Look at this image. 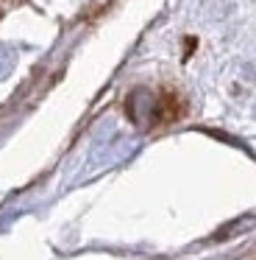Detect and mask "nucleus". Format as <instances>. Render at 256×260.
<instances>
[{
    "mask_svg": "<svg viewBox=\"0 0 256 260\" xmlns=\"http://www.w3.org/2000/svg\"><path fill=\"white\" fill-rule=\"evenodd\" d=\"M156 115H159V101L150 90H134L128 95V118L137 126H142V129L153 126Z\"/></svg>",
    "mask_w": 256,
    "mask_h": 260,
    "instance_id": "nucleus-1",
    "label": "nucleus"
},
{
    "mask_svg": "<svg viewBox=\"0 0 256 260\" xmlns=\"http://www.w3.org/2000/svg\"><path fill=\"white\" fill-rule=\"evenodd\" d=\"M14 68H17V51L11 45H0V81L9 79Z\"/></svg>",
    "mask_w": 256,
    "mask_h": 260,
    "instance_id": "nucleus-2",
    "label": "nucleus"
}]
</instances>
